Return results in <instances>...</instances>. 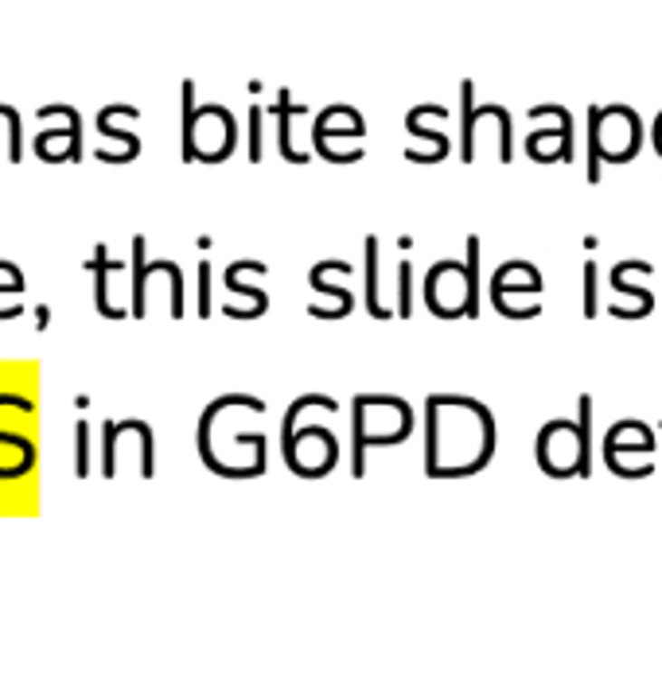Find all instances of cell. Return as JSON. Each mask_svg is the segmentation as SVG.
I'll use <instances>...</instances> for the list:
<instances>
[{
  "instance_id": "obj_12",
  "label": "cell",
  "mask_w": 662,
  "mask_h": 681,
  "mask_svg": "<svg viewBox=\"0 0 662 681\" xmlns=\"http://www.w3.org/2000/svg\"><path fill=\"white\" fill-rule=\"evenodd\" d=\"M47 320H51V316H47V308L39 304V308H35V327H39V331H43V327H47Z\"/></svg>"
},
{
  "instance_id": "obj_13",
  "label": "cell",
  "mask_w": 662,
  "mask_h": 681,
  "mask_svg": "<svg viewBox=\"0 0 662 681\" xmlns=\"http://www.w3.org/2000/svg\"><path fill=\"white\" fill-rule=\"evenodd\" d=\"M12 113V106H0V117H8Z\"/></svg>"
},
{
  "instance_id": "obj_5",
  "label": "cell",
  "mask_w": 662,
  "mask_h": 681,
  "mask_svg": "<svg viewBox=\"0 0 662 681\" xmlns=\"http://www.w3.org/2000/svg\"><path fill=\"white\" fill-rule=\"evenodd\" d=\"M191 78L184 82V160H199V149H195V106H191Z\"/></svg>"
},
{
  "instance_id": "obj_9",
  "label": "cell",
  "mask_w": 662,
  "mask_h": 681,
  "mask_svg": "<svg viewBox=\"0 0 662 681\" xmlns=\"http://www.w3.org/2000/svg\"><path fill=\"white\" fill-rule=\"evenodd\" d=\"M113 436H117V421H106V479L113 475Z\"/></svg>"
},
{
  "instance_id": "obj_2",
  "label": "cell",
  "mask_w": 662,
  "mask_h": 681,
  "mask_svg": "<svg viewBox=\"0 0 662 681\" xmlns=\"http://www.w3.org/2000/svg\"><path fill=\"white\" fill-rule=\"evenodd\" d=\"M113 265H117V261H110V257H106V245H98L94 265H90V269L98 273V284H94V304H98L101 316H110V320L121 316V308H110V300H106V269H113Z\"/></svg>"
},
{
  "instance_id": "obj_8",
  "label": "cell",
  "mask_w": 662,
  "mask_h": 681,
  "mask_svg": "<svg viewBox=\"0 0 662 681\" xmlns=\"http://www.w3.org/2000/svg\"><path fill=\"white\" fill-rule=\"evenodd\" d=\"M592 265H584V316H592L596 312V284H592Z\"/></svg>"
},
{
  "instance_id": "obj_1",
  "label": "cell",
  "mask_w": 662,
  "mask_h": 681,
  "mask_svg": "<svg viewBox=\"0 0 662 681\" xmlns=\"http://www.w3.org/2000/svg\"><path fill=\"white\" fill-rule=\"evenodd\" d=\"M367 308L374 320H386L389 312L379 300V238H367Z\"/></svg>"
},
{
  "instance_id": "obj_10",
  "label": "cell",
  "mask_w": 662,
  "mask_h": 681,
  "mask_svg": "<svg viewBox=\"0 0 662 681\" xmlns=\"http://www.w3.org/2000/svg\"><path fill=\"white\" fill-rule=\"evenodd\" d=\"M409 277H413V269L401 265V316H409Z\"/></svg>"
},
{
  "instance_id": "obj_7",
  "label": "cell",
  "mask_w": 662,
  "mask_h": 681,
  "mask_svg": "<svg viewBox=\"0 0 662 681\" xmlns=\"http://www.w3.org/2000/svg\"><path fill=\"white\" fill-rule=\"evenodd\" d=\"M86 432H90V428L78 421V428H74V440H78V464H74V471H78V479H82L86 471H90V464H86V440H90V436H86Z\"/></svg>"
},
{
  "instance_id": "obj_4",
  "label": "cell",
  "mask_w": 662,
  "mask_h": 681,
  "mask_svg": "<svg viewBox=\"0 0 662 681\" xmlns=\"http://www.w3.org/2000/svg\"><path fill=\"white\" fill-rule=\"evenodd\" d=\"M296 110H304V106H293V101H289V90H281V101H277V117H281V156H284V160H293V164H301L304 156L293 152V140H289V113H296Z\"/></svg>"
},
{
  "instance_id": "obj_3",
  "label": "cell",
  "mask_w": 662,
  "mask_h": 681,
  "mask_svg": "<svg viewBox=\"0 0 662 681\" xmlns=\"http://www.w3.org/2000/svg\"><path fill=\"white\" fill-rule=\"evenodd\" d=\"M475 269H479V238L472 234V238H467V269H464V316H475Z\"/></svg>"
},
{
  "instance_id": "obj_11",
  "label": "cell",
  "mask_w": 662,
  "mask_h": 681,
  "mask_svg": "<svg viewBox=\"0 0 662 681\" xmlns=\"http://www.w3.org/2000/svg\"><path fill=\"white\" fill-rule=\"evenodd\" d=\"M206 277H211V269L199 265V316H206V312H211V304H206Z\"/></svg>"
},
{
  "instance_id": "obj_6",
  "label": "cell",
  "mask_w": 662,
  "mask_h": 681,
  "mask_svg": "<svg viewBox=\"0 0 662 681\" xmlns=\"http://www.w3.org/2000/svg\"><path fill=\"white\" fill-rule=\"evenodd\" d=\"M250 160H262V110H250Z\"/></svg>"
}]
</instances>
